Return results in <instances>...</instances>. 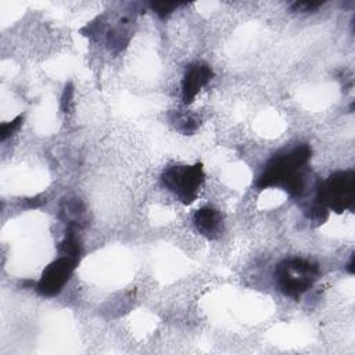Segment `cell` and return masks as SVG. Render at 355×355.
Segmentation results:
<instances>
[{
  "mask_svg": "<svg viewBox=\"0 0 355 355\" xmlns=\"http://www.w3.org/2000/svg\"><path fill=\"white\" fill-rule=\"evenodd\" d=\"M151 10L159 17V18H166L171 15L178 7L183 6V3H176V1H153L148 4Z\"/></svg>",
  "mask_w": 355,
  "mask_h": 355,
  "instance_id": "10",
  "label": "cell"
},
{
  "mask_svg": "<svg viewBox=\"0 0 355 355\" xmlns=\"http://www.w3.org/2000/svg\"><path fill=\"white\" fill-rule=\"evenodd\" d=\"M89 37H96L103 33L107 47L112 51L123 50L133 36V22L128 15H116L112 21L107 19L105 15L92 21L83 29Z\"/></svg>",
  "mask_w": 355,
  "mask_h": 355,
  "instance_id": "5",
  "label": "cell"
},
{
  "mask_svg": "<svg viewBox=\"0 0 355 355\" xmlns=\"http://www.w3.org/2000/svg\"><path fill=\"white\" fill-rule=\"evenodd\" d=\"M320 275L319 266L304 258H286L275 269L276 288L286 297L298 298L308 291Z\"/></svg>",
  "mask_w": 355,
  "mask_h": 355,
  "instance_id": "3",
  "label": "cell"
},
{
  "mask_svg": "<svg viewBox=\"0 0 355 355\" xmlns=\"http://www.w3.org/2000/svg\"><path fill=\"white\" fill-rule=\"evenodd\" d=\"M22 121H24V115H18L17 118H14L12 121L10 122H3L0 125V140L4 141L8 136H11L15 130L19 129V126L22 125Z\"/></svg>",
  "mask_w": 355,
  "mask_h": 355,
  "instance_id": "11",
  "label": "cell"
},
{
  "mask_svg": "<svg viewBox=\"0 0 355 355\" xmlns=\"http://www.w3.org/2000/svg\"><path fill=\"white\" fill-rule=\"evenodd\" d=\"M79 261V257L58 254V258L44 268L40 279L36 283V291L43 297H54L60 294Z\"/></svg>",
  "mask_w": 355,
  "mask_h": 355,
  "instance_id": "6",
  "label": "cell"
},
{
  "mask_svg": "<svg viewBox=\"0 0 355 355\" xmlns=\"http://www.w3.org/2000/svg\"><path fill=\"white\" fill-rule=\"evenodd\" d=\"M323 1H295L291 4V10L295 12H309L318 10Z\"/></svg>",
  "mask_w": 355,
  "mask_h": 355,
  "instance_id": "12",
  "label": "cell"
},
{
  "mask_svg": "<svg viewBox=\"0 0 355 355\" xmlns=\"http://www.w3.org/2000/svg\"><path fill=\"white\" fill-rule=\"evenodd\" d=\"M204 180L205 175L201 162L169 165L161 173V184L184 205L196 201Z\"/></svg>",
  "mask_w": 355,
  "mask_h": 355,
  "instance_id": "4",
  "label": "cell"
},
{
  "mask_svg": "<svg viewBox=\"0 0 355 355\" xmlns=\"http://www.w3.org/2000/svg\"><path fill=\"white\" fill-rule=\"evenodd\" d=\"M312 150L308 144H295L277 151L263 166L255 186L259 190L277 187L288 193L290 197L302 200L311 189V172L308 162Z\"/></svg>",
  "mask_w": 355,
  "mask_h": 355,
  "instance_id": "1",
  "label": "cell"
},
{
  "mask_svg": "<svg viewBox=\"0 0 355 355\" xmlns=\"http://www.w3.org/2000/svg\"><path fill=\"white\" fill-rule=\"evenodd\" d=\"M194 226L200 234L208 240H216L223 233V218L220 212L212 207H202L193 216Z\"/></svg>",
  "mask_w": 355,
  "mask_h": 355,
  "instance_id": "8",
  "label": "cell"
},
{
  "mask_svg": "<svg viewBox=\"0 0 355 355\" xmlns=\"http://www.w3.org/2000/svg\"><path fill=\"white\" fill-rule=\"evenodd\" d=\"M172 123L179 132L190 135L200 126V119L197 115L190 112H175L172 116Z\"/></svg>",
  "mask_w": 355,
  "mask_h": 355,
  "instance_id": "9",
  "label": "cell"
},
{
  "mask_svg": "<svg viewBox=\"0 0 355 355\" xmlns=\"http://www.w3.org/2000/svg\"><path fill=\"white\" fill-rule=\"evenodd\" d=\"M214 78L212 68L202 61L190 64L182 79V100L184 104H191L200 90Z\"/></svg>",
  "mask_w": 355,
  "mask_h": 355,
  "instance_id": "7",
  "label": "cell"
},
{
  "mask_svg": "<svg viewBox=\"0 0 355 355\" xmlns=\"http://www.w3.org/2000/svg\"><path fill=\"white\" fill-rule=\"evenodd\" d=\"M312 198L327 212L341 214L352 209L355 201V172L337 171L324 180H318Z\"/></svg>",
  "mask_w": 355,
  "mask_h": 355,
  "instance_id": "2",
  "label": "cell"
}]
</instances>
